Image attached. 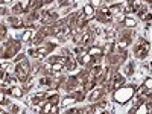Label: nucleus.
<instances>
[{"instance_id":"nucleus-3","label":"nucleus","mask_w":152,"mask_h":114,"mask_svg":"<svg viewBox=\"0 0 152 114\" xmlns=\"http://www.w3.org/2000/svg\"><path fill=\"white\" fill-rule=\"evenodd\" d=\"M31 75V64L28 59H21L18 64L15 66V76L17 79L21 81V82H26V79L29 78Z\"/></svg>"},{"instance_id":"nucleus-1","label":"nucleus","mask_w":152,"mask_h":114,"mask_svg":"<svg viewBox=\"0 0 152 114\" xmlns=\"http://www.w3.org/2000/svg\"><path fill=\"white\" fill-rule=\"evenodd\" d=\"M135 93H137V90H135L134 85L120 87V88H117V90H114L113 99H114V102H117V104L123 105V104H126V102H129V100L134 97Z\"/></svg>"},{"instance_id":"nucleus-21","label":"nucleus","mask_w":152,"mask_h":114,"mask_svg":"<svg viewBox=\"0 0 152 114\" xmlns=\"http://www.w3.org/2000/svg\"><path fill=\"white\" fill-rule=\"evenodd\" d=\"M128 43H129V41L126 40V38H123V40H120V41L117 43V47H119V49H126V46H128Z\"/></svg>"},{"instance_id":"nucleus-6","label":"nucleus","mask_w":152,"mask_h":114,"mask_svg":"<svg viewBox=\"0 0 152 114\" xmlns=\"http://www.w3.org/2000/svg\"><path fill=\"white\" fill-rule=\"evenodd\" d=\"M149 113H151V104L149 102H142L140 105L134 107L129 111V114H149Z\"/></svg>"},{"instance_id":"nucleus-18","label":"nucleus","mask_w":152,"mask_h":114,"mask_svg":"<svg viewBox=\"0 0 152 114\" xmlns=\"http://www.w3.org/2000/svg\"><path fill=\"white\" fill-rule=\"evenodd\" d=\"M31 38H32V28H31V29H28L26 32L23 34V37H21V40H23L24 43H28V41L31 40Z\"/></svg>"},{"instance_id":"nucleus-14","label":"nucleus","mask_w":152,"mask_h":114,"mask_svg":"<svg viewBox=\"0 0 152 114\" xmlns=\"http://www.w3.org/2000/svg\"><path fill=\"white\" fill-rule=\"evenodd\" d=\"M8 91H9V94H12L14 97H21L23 96V90L20 87H11Z\"/></svg>"},{"instance_id":"nucleus-10","label":"nucleus","mask_w":152,"mask_h":114,"mask_svg":"<svg viewBox=\"0 0 152 114\" xmlns=\"http://www.w3.org/2000/svg\"><path fill=\"white\" fill-rule=\"evenodd\" d=\"M122 23H123V26H126V28H135L137 26V21H135V18H132V15L123 17Z\"/></svg>"},{"instance_id":"nucleus-22","label":"nucleus","mask_w":152,"mask_h":114,"mask_svg":"<svg viewBox=\"0 0 152 114\" xmlns=\"http://www.w3.org/2000/svg\"><path fill=\"white\" fill-rule=\"evenodd\" d=\"M151 94V90H148V88H142V91H138V96H140V97H145V96H149Z\"/></svg>"},{"instance_id":"nucleus-8","label":"nucleus","mask_w":152,"mask_h":114,"mask_svg":"<svg viewBox=\"0 0 152 114\" xmlns=\"http://www.w3.org/2000/svg\"><path fill=\"white\" fill-rule=\"evenodd\" d=\"M78 61L81 62L82 66H91L94 59H93L90 55H88V53H85V52H84V53H79V58H78Z\"/></svg>"},{"instance_id":"nucleus-25","label":"nucleus","mask_w":152,"mask_h":114,"mask_svg":"<svg viewBox=\"0 0 152 114\" xmlns=\"http://www.w3.org/2000/svg\"><path fill=\"white\" fill-rule=\"evenodd\" d=\"M66 114H82V110H78V108H75V110H69Z\"/></svg>"},{"instance_id":"nucleus-15","label":"nucleus","mask_w":152,"mask_h":114,"mask_svg":"<svg viewBox=\"0 0 152 114\" xmlns=\"http://www.w3.org/2000/svg\"><path fill=\"white\" fill-rule=\"evenodd\" d=\"M100 96H102V88H94L93 93L90 94V102H96Z\"/></svg>"},{"instance_id":"nucleus-5","label":"nucleus","mask_w":152,"mask_h":114,"mask_svg":"<svg viewBox=\"0 0 152 114\" xmlns=\"http://www.w3.org/2000/svg\"><path fill=\"white\" fill-rule=\"evenodd\" d=\"M123 84H125V78H123L120 73H116L111 78V82H110L108 88H111V90H117V88H120Z\"/></svg>"},{"instance_id":"nucleus-12","label":"nucleus","mask_w":152,"mask_h":114,"mask_svg":"<svg viewBox=\"0 0 152 114\" xmlns=\"http://www.w3.org/2000/svg\"><path fill=\"white\" fill-rule=\"evenodd\" d=\"M9 23H11L14 28H21L23 24H24V20H23L21 17H11V18H9Z\"/></svg>"},{"instance_id":"nucleus-4","label":"nucleus","mask_w":152,"mask_h":114,"mask_svg":"<svg viewBox=\"0 0 152 114\" xmlns=\"http://www.w3.org/2000/svg\"><path fill=\"white\" fill-rule=\"evenodd\" d=\"M148 52H149V41H146V40H138L137 44H135V47H134V55H135V58L145 59L146 55H148Z\"/></svg>"},{"instance_id":"nucleus-27","label":"nucleus","mask_w":152,"mask_h":114,"mask_svg":"<svg viewBox=\"0 0 152 114\" xmlns=\"http://www.w3.org/2000/svg\"><path fill=\"white\" fill-rule=\"evenodd\" d=\"M102 114H108V113H107V111H104V113H102Z\"/></svg>"},{"instance_id":"nucleus-16","label":"nucleus","mask_w":152,"mask_h":114,"mask_svg":"<svg viewBox=\"0 0 152 114\" xmlns=\"http://www.w3.org/2000/svg\"><path fill=\"white\" fill-rule=\"evenodd\" d=\"M46 99H47V102H50L52 105H56L58 102H59V96H58V93H55V94H46Z\"/></svg>"},{"instance_id":"nucleus-11","label":"nucleus","mask_w":152,"mask_h":114,"mask_svg":"<svg viewBox=\"0 0 152 114\" xmlns=\"http://www.w3.org/2000/svg\"><path fill=\"white\" fill-rule=\"evenodd\" d=\"M82 14L85 15V18H87V20H88V18H91V17L94 15V8H93L90 3L85 5V6H84V9H82Z\"/></svg>"},{"instance_id":"nucleus-13","label":"nucleus","mask_w":152,"mask_h":114,"mask_svg":"<svg viewBox=\"0 0 152 114\" xmlns=\"http://www.w3.org/2000/svg\"><path fill=\"white\" fill-rule=\"evenodd\" d=\"M73 102H76L75 97H73V96H67V97H64V99L59 102V107H61V108H66V107H69V105L73 104Z\"/></svg>"},{"instance_id":"nucleus-17","label":"nucleus","mask_w":152,"mask_h":114,"mask_svg":"<svg viewBox=\"0 0 152 114\" xmlns=\"http://www.w3.org/2000/svg\"><path fill=\"white\" fill-rule=\"evenodd\" d=\"M76 67H78V61H75V59H73V61L70 59V61L67 62V64H66V69H67L69 72H73Z\"/></svg>"},{"instance_id":"nucleus-7","label":"nucleus","mask_w":152,"mask_h":114,"mask_svg":"<svg viewBox=\"0 0 152 114\" xmlns=\"http://www.w3.org/2000/svg\"><path fill=\"white\" fill-rule=\"evenodd\" d=\"M99 21H102V23H108L111 21V15H110V11L107 6H100L99 11H97V17H96Z\"/></svg>"},{"instance_id":"nucleus-23","label":"nucleus","mask_w":152,"mask_h":114,"mask_svg":"<svg viewBox=\"0 0 152 114\" xmlns=\"http://www.w3.org/2000/svg\"><path fill=\"white\" fill-rule=\"evenodd\" d=\"M132 67H134V62H129V64L126 66V69H125V75H131L132 73Z\"/></svg>"},{"instance_id":"nucleus-26","label":"nucleus","mask_w":152,"mask_h":114,"mask_svg":"<svg viewBox=\"0 0 152 114\" xmlns=\"http://www.w3.org/2000/svg\"><path fill=\"white\" fill-rule=\"evenodd\" d=\"M9 110H11V113H17V111H18V107H17V105H11Z\"/></svg>"},{"instance_id":"nucleus-9","label":"nucleus","mask_w":152,"mask_h":114,"mask_svg":"<svg viewBox=\"0 0 152 114\" xmlns=\"http://www.w3.org/2000/svg\"><path fill=\"white\" fill-rule=\"evenodd\" d=\"M88 55H90L93 59L94 58H100L104 55V52H102V47H97V46H93V47H90L88 49V52H87Z\"/></svg>"},{"instance_id":"nucleus-2","label":"nucleus","mask_w":152,"mask_h":114,"mask_svg":"<svg viewBox=\"0 0 152 114\" xmlns=\"http://www.w3.org/2000/svg\"><path fill=\"white\" fill-rule=\"evenodd\" d=\"M18 50H20V43L9 40L8 43H5L0 47V58H12V56H15Z\"/></svg>"},{"instance_id":"nucleus-19","label":"nucleus","mask_w":152,"mask_h":114,"mask_svg":"<svg viewBox=\"0 0 152 114\" xmlns=\"http://www.w3.org/2000/svg\"><path fill=\"white\" fill-rule=\"evenodd\" d=\"M6 104H8V97L3 90H0V105H6Z\"/></svg>"},{"instance_id":"nucleus-20","label":"nucleus","mask_w":152,"mask_h":114,"mask_svg":"<svg viewBox=\"0 0 152 114\" xmlns=\"http://www.w3.org/2000/svg\"><path fill=\"white\" fill-rule=\"evenodd\" d=\"M120 8H122L120 5H114V6H110V8H108V11H110V15H111V14H116V12H119V11H120Z\"/></svg>"},{"instance_id":"nucleus-24","label":"nucleus","mask_w":152,"mask_h":114,"mask_svg":"<svg viewBox=\"0 0 152 114\" xmlns=\"http://www.w3.org/2000/svg\"><path fill=\"white\" fill-rule=\"evenodd\" d=\"M145 88H148V90H151V88H152V79L151 78H148L145 81Z\"/></svg>"}]
</instances>
